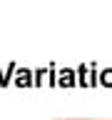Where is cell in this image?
I'll return each mask as SVG.
<instances>
[{"label": "cell", "instance_id": "obj_1", "mask_svg": "<svg viewBox=\"0 0 112 120\" xmlns=\"http://www.w3.org/2000/svg\"><path fill=\"white\" fill-rule=\"evenodd\" d=\"M72 120H87V118H72Z\"/></svg>", "mask_w": 112, "mask_h": 120}]
</instances>
